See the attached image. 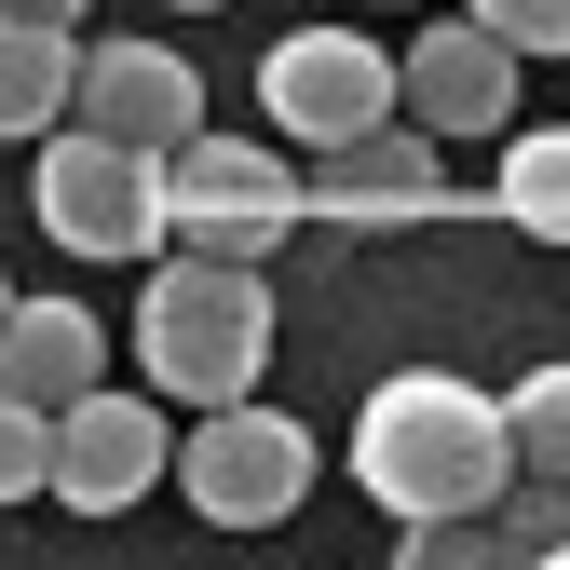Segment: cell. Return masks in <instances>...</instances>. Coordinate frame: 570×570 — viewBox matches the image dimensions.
Returning <instances> with one entry per match:
<instances>
[{"label":"cell","mask_w":570,"mask_h":570,"mask_svg":"<svg viewBox=\"0 0 570 570\" xmlns=\"http://www.w3.org/2000/svg\"><path fill=\"white\" fill-rule=\"evenodd\" d=\"M258 109H272V136H299V150H340V136L394 122V55L367 28H285L258 55Z\"/></svg>","instance_id":"8992f818"},{"label":"cell","mask_w":570,"mask_h":570,"mask_svg":"<svg viewBox=\"0 0 570 570\" xmlns=\"http://www.w3.org/2000/svg\"><path fill=\"white\" fill-rule=\"evenodd\" d=\"M503 55H570V0H462Z\"/></svg>","instance_id":"2e32d148"},{"label":"cell","mask_w":570,"mask_h":570,"mask_svg":"<svg viewBox=\"0 0 570 570\" xmlns=\"http://www.w3.org/2000/svg\"><path fill=\"white\" fill-rule=\"evenodd\" d=\"M41 475H55V407L0 394V503H41Z\"/></svg>","instance_id":"9a60e30c"},{"label":"cell","mask_w":570,"mask_h":570,"mask_svg":"<svg viewBox=\"0 0 570 570\" xmlns=\"http://www.w3.org/2000/svg\"><path fill=\"white\" fill-rule=\"evenodd\" d=\"M177 14H204V0H177Z\"/></svg>","instance_id":"d6986e66"},{"label":"cell","mask_w":570,"mask_h":570,"mask_svg":"<svg viewBox=\"0 0 570 570\" xmlns=\"http://www.w3.org/2000/svg\"><path fill=\"white\" fill-rule=\"evenodd\" d=\"M164 475H177V435H164L150 394L82 381V394L55 407V475H41V503H68V517H122V503H150Z\"/></svg>","instance_id":"52a82bcc"},{"label":"cell","mask_w":570,"mask_h":570,"mask_svg":"<svg viewBox=\"0 0 570 570\" xmlns=\"http://www.w3.org/2000/svg\"><path fill=\"white\" fill-rule=\"evenodd\" d=\"M41 232L68 258H164V150H136V136H96V122H55L41 136Z\"/></svg>","instance_id":"277c9868"},{"label":"cell","mask_w":570,"mask_h":570,"mask_svg":"<svg viewBox=\"0 0 570 570\" xmlns=\"http://www.w3.org/2000/svg\"><path fill=\"white\" fill-rule=\"evenodd\" d=\"M136 367H150V394H177V407L258 394V367H272V272L164 245L150 285H136Z\"/></svg>","instance_id":"7a4b0ae2"},{"label":"cell","mask_w":570,"mask_h":570,"mask_svg":"<svg viewBox=\"0 0 570 570\" xmlns=\"http://www.w3.org/2000/svg\"><path fill=\"white\" fill-rule=\"evenodd\" d=\"M82 381H109V326L82 299H14V313H0V394L68 407Z\"/></svg>","instance_id":"8fae6325"},{"label":"cell","mask_w":570,"mask_h":570,"mask_svg":"<svg viewBox=\"0 0 570 570\" xmlns=\"http://www.w3.org/2000/svg\"><path fill=\"white\" fill-rule=\"evenodd\" d=\"M177 489H190L204 530H272V517H299V489H313V435L285 407L232 394V407H204L177 435Z\"/></svg>","instance_id":"5b68a950"},{"label":"cell","mask_w":570,"mask_h":570,"mask_svg":"<svg viewBox=\"0 0 570 570\" xmlns=\"http://www.w3.org/2000/svg\"><path fill=\"white\" fill-rule=\"evenodd\" d=\"M68 122L96 136H136V150H177L204 122V82L177 41H82V82H68Z\"/></svg>","instance_id":"30bf717a"},{"label":"cell","mask_w":570,"mask_h":570,"mask_svg":"<svg viewBox=\"0 0 570 570\" xmlns=\"http://www.w3.org/2000/svg\"><path fill=\"white\" fill-rule=\"evenodd\" d=\"M449 136H421L407 109L394 122H367V136H340V150L313 164V204L340 232H407V218H449Z\"/></svg>","instance_id":"ba28073f"},{"label":"cell","mask_w":570,"mask_h":570,"mask_svg":"<svg viewBox=\"0 0 570 570\" xmlns=\"http://www.w3.org/2000/svg\"><path fill=\"white\" fill-rule=\"evenodd\" d=\"M68 82H82V28L55 14H0V136H55Z\"/></svg>","instance_id":"7c38bea8"},{"label":"cell","mask_w":570,"mask_h":570,"mask_svg":"<svg viewBox=\"0 0 570 570\" xmlns=\"http://www.w3.org/2000/svg\"><path fill=\"white\" fill-rule=\"evenodd\" d=\"M517 475L503 394H475L449 367H394L367 407H353V489L381 517H489Z\"/></svg>","instance_id":"6da1fadb"},{"label":"cell","mask_w":570,"mask_h":570,"mask_svg":"<svg viewBox=\"0 0 570 570\" xmlns=\"http://www.w3.org/2000/svg\"><path fill=\"white\" fill-rule=\"evenodd\" d=\"M0 313H14V285H0Z\"/></svg>","instance_id":"ac0fdd59"},{"label":"cell","mask_w":570,"mask_h":570,"mask_svg":"<svg viewBox=\"0 0 570 570\" xmlns=\"http://www.w3.org/2000/svg\"><path fill=\"white\" fill-rule=\"evenodd\" d=\"M313 218V177L285 164V150H258V136H177L164 150V232L177 245H204V258H272L285 232Z\"/></svg>","instance_id":"3957f363"},{"label":"cell","mask_w":570,"mask_h":570,"mask_svg":"<svg viewBox=\"0 0 570 570\" xmlns=\"http://www.w3.org/2000/svg\"><path fill=\"white\" fill-rule=\"evenodd\" d=\"M0 14H55V28H82V0H0Z\"/></svg>","instance_id":"e0dca14e"},{"label":"cell","mask_w":570,"mask_h":570,"mask_svg":"<svg viewBox=\"0 0 570 570\" xmlns=\"http://www.w3.org/2000/svg\"><path fill=\"white\" fill-rule=\"evenodd\" d=\"M489 204L530 232V245H570V122L543 136H503V177H489Z\"/></svg>","instance_id":"4fadbf2b"},{"label":"cell","mask_w":570,"mask_h":570,"mask_svg":"<svg viewBox=\"0 0 570 570\" xmlns=\"http://www.w3.org/2000/svg\"><path fill=\"white\" fill-rule=\"evenodd\" d=\"M503 435H517L530 475H570V353H557V367H530V381L503 394Z\"/></svg>","instance_id":"5bb4252c"},{"label":"cell","mask_w":570,"mask_h":570,"mask_svg":"<svg viewBox=\"0 0 570 570\" xmlns=\"http://www.w3.org/2000/svg\"><path fill=\"white\" fill-rule=\"evenodd\" d=\"M394 109H407L421 136H503V122H517V55L489 41L475 14H449V28H421V41L394 55Z\"/></svg>","instance_id":"9c48e42d"}]
</instances>
